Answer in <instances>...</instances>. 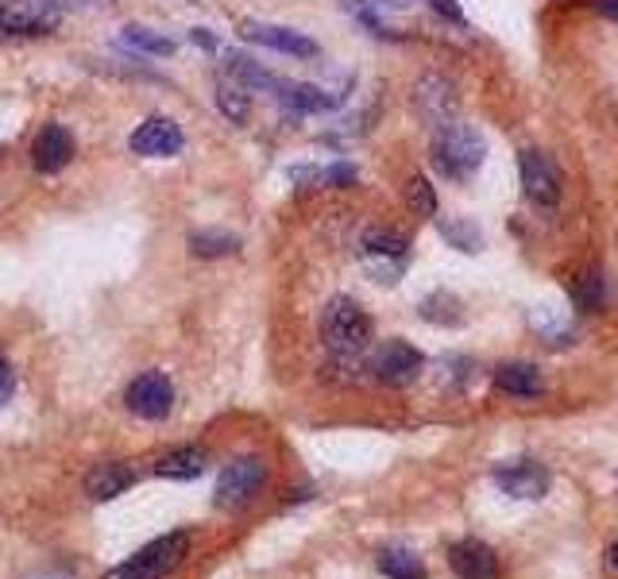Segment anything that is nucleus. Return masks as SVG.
Listing matches in <instances>:
<instances>
[{"mask_svg":"<svg viewBox=\"0 0 618 579\" xmlns=\"http://www.w3.org/2000/svg\"><path fill=\"white\" fill-rule=\"evenodd\" d=\"M483 155H488V144L483 136L472 128V124H444V128L433 131V144H429V159L452 182H468L475 170L483 167Z\"/></svg>","mask_w":618,"mask_h":579,"instance_id":"obj_1","label":"nucleus"},{"mask_svg":"<svg viewBox=\"0 0 618 579\" xmlns=\"http://www.w3.org/2000/svg\"><path fill=\"white\" fill-rule=\"evenodd\" d=\"M321 340L336 356H359L371 340V320L352 297H333L321 313Z\"/></svg>","mask_w":618,"mask_h":579,"instance_id":"obj_2","label":"nucleus"},{"mask_svg":"<svg viewBox=\"0 0 618 579\" xmlns=\"http://www.w3.org/2000/svg\"><path fill=\"white\" fill-rule=\"evenodd\" d=\"M186 552H190V534H167L147 545V549H139L132 560L116 565L105 579H163L182 565Z\"/></svg>","mask_w":618,"mask_h":579,"instance_id":"obj_3","label":"nucleus"},{"mask_svg":"<svg viewBox=\"0 0 618 579\" xmlns=\"http://www.w3.org/2000/svg\"><path fill=\"white\" fill-rule=\"evenodd\" d=\"M457 108H460V93L452 77L421 74L418 82H413V113H418L433 131L457 120Z\"/></svg>","mask_w":618,"mask_h":579,"instance_id":"obj_4","label":"nucleus"},{"mask_svg":"<svg viewBox=\"0 0 618 579\" xmlns=\"http://www.w3.org/2000/svg\"><path fill=\"white\" fill-rule=\"evenodd\" d=\"M263 483H268V464H263L260 456L232 460V464L221 472V480H217V506H224V510H240V506H248L255 495H260Z\"/></svg>","mask_w":618,"mask_h":579,"instance_id":"obj_5","label":"nucleus"},{"mask_svg":"<svg viewBox=\"0 0 618 579\" xmlns=\"http://www.w3.org/2000/svg\"><path fill=\"white\" fill-rule=\"evenodd\" d=\"M371 371H375V379L387 382V387H410V382L426 371V359H421V351L413 348V344L387 340V344H379V351L371 356Z\"/></svg>","mask_w":618,"mask_h":579,"instance_id":"obj_6","label":"nucleus"},{"mask_svg":"<svg viewBox=\"0 0 618 579\" xmlns=\"http://www.w3.org/2000/svg\"><path fill=\"white\" fill-rule=\"evenodd\" d=\"M519 170H522V190H526V198L534 201L537 209L557 206L561 201V170L549 155L530 147V151H522Z\"/></svg>","mask_w":618,"mask_h":579,"instance_id":"obj_7","label":"nucleus"},{"mask_svg":"<svg viewBox=\"0 0 618 579\" xmlns=\"http://www.w3.org/2000/svg\"><path fill=\"white\" fill-rule=\"evenodd\" d=\"M124 402H128V410L136 413V418L159 421V418H167L170 406H175V387H170V379L163 371H144L128 382Z\"/></svg>","mask_w":618,"mask_h":579,"instance_id":"obj_8","label":"nucleus"},{"mask_svg":"<svg viewBox=\"0 0 618 579\" xmlns=\"http://www.w3.org/2000/svg\"><path fill=\"white\" fill-rule=\"evenodd\" d=\"M495 487L511 498H522V503H534V498H545L549 491V472H545L537 460H511V464L495 467Z\"/></svg>","mask_w":618,"mask_h":579,"instance_id":"obj_9","label":"nucleus"},{"mask_svg":"<svg viewBox=\"0 0 618 579\" xmlns=\"http://www.w3.org/2000/svg\"><path fill=\"white\" fill-rule=\"evenodd\" d=\"M240 35L252 39V43H260V46H271V51H279V54H291V59H317V43L294 28L248 20V23H240Z\"/></svg>","mask_w":618,"mask_h":579,"instance_id":"obj_10","label":"nucleus"},{"mask_svg":"<svg viewBox=\"0 0 618 579\" xmlns=\"http://www.w3.org/2000/svg\"><path fill=\"white\" fill-rule=\"evenodd\" d=\"M132 151L144 155V159H170V155L182 151V128L167 116H151L132 131Z\"/></svg>","mask_w":618,"mask_h":579,"instance_id":"obj_11","label":"nucleus"},{"mask_svg":"<svg viewBox=\"0 0 618 579\" xmlns=\"http://www.w3.org/2000/svg\"><path fill=\"white\" fill-rule=\"evenodd\" d=\"M70 159H74V139H70V131L62 128V124H46V128L39 131L35 147H31L35 170L39 175H59Z\"/></svg>","mask_w":618,"mask_h":579,"instance_id":"obj_12","label":"nucleus"},{"mask_svg":"<svg viewBox=\"0 0 618 579\" xmlns=\"http://www.w3.org/2000/svg\"><path fill=\"white\" fill-rule=\"evenodd\" d=\"M449 565L460 579H499V557L483 541H457L449 549Z\"/></svg>","mask_w":618,"mask_h":579,"instance_id":"obj_13","label":"nucleus"},{"mask_svg":"<svg viewBox=\"0 0 618 579\" xmlns=\"http://www.w3.org/2000/svg\"><path fill=\"white\" fill-rule=\"evenodd\" d=\"M132 483H136V472H132L128 464H121V460H113V464H97L85 475V495H90L93 503H113V498L124 495Z\"/></svg>","mask_w":618,"mask_h":579,"instance_id":"obj_14","label":"nucleus"},{"mask_svg":"<svg viewBox=\"0 0 618 579\" xmlns=\"http://www.w3.org/2000/svg\"><path fill=\"white\" fill-rule=\"evenodd\" d=\"M495 387L511 398H537L545 394V375L534 364H503L495 371Z\"/></svg>","mask_w":618,"mask_h":579,"instance_id":"obj_15","label":"nucleus"},{"mask_svg":"<svg viewBox=\"0 0 618 579\" xmlns=\"http://www.w3.org/2000/svg\"><path fill=\"white\" fill-rule=\"evenodd\" d=\"M279 101H283L286 108H294V113H325V108L336 105V97H328L325 90L306 85V82H283L279 85Z\"/></svg>","mask_w":618,"mask_h":579,"instance_id":"obj_16","label":"nucleus"},{"mask_svg":"<svg viewBox=\"0 0 618 579\" xmlns=\"http://www.w3.org/2000/svg\"><path fill=\"white\" fill-rule=\"evenodd\" d=\"M155 472L163 475V480H175V483H186V480H198L201 472H206V452L201 449H178V452H167V456L155 464Z\"/></svg>","mask_w":618,"mask_h":579,"instance_id":"obj_17","label":"nucleus"},{"mask_svg":"<svg viewBox=\"0 0 618 579\" xmlns=\"http://www.w3.org/2000/svg\"><path fill=\"white\" fill-rule=\"evenodd\" d=\"M224 62H229V74L237 77L244 90H275L279 93V77L275 74H268V70L260 66L255 59H248V54H237V51H229L224 54Z\"/></svg>","mask_w":618,"mask_h":579,"instance_id":"obj_18","label":"nucleus"},{"mask_svg":"<svg viewBox=\"0 0 618 579\" xmlns=\"http://www.w3.org/2000/svg\"><path fill=\"white\" fill-rule=\"evenodd\" d=\"M406 252H410V240L390 229H371L364 236V248H359L364 260H406Z\"/></svg>","mask_w":618,"mask_h":579,"instance_id":"obj_19","label":"nucleus"},{"mask_svg":"<svg viewBox=\"0 0 618 579\" xmlns=\"http://www.w3.org/2000/svg\"><path fill=\"white\" fill-rule=\"evenodd\" d=\"M573 302H576V309H580V313L604 309V302H607V278H604V271H599V267L584 271V275L573 283Z\"/></svg>","mask_w":618,"mask_h":579,"instance_id":"obj_20","label":"nucleus"},{"mask_svg":"<svg viewBox=\"0 0 618 579\" xmlns=\"http://www.w3.org/2000/svg\"><path fill=\"white\" fill-rule=\"evenodd\" d=\"M190 252L198 260H224V255H237L240 252V236L232 232H193L190 236Z\"/></svg>","mask_w":618,"mask_h":579,"instance_id":"obj_21","label":"nucleus"},{"mask_svg":"<svg viewBox=\"0 0 618 579\" xmlns=\"http://www.w3.org/2000/svg\"><path fill=\"white\" fill-rule=\"evenodd\" d=\"M418 313L429 320V325H460L464 320V313H460V297H452L449 290H437V294H429L426 302L418 305Z\"/></svg>","mask_w":618,"mask_h":579,"instance_id":"obj_22","label":"nucleus"},{"mask_svg":"<svg viewBox=\"0 0 618 579\" xmlns=\"http://www.w3.org/2000/svg\"><path fill=\"white\" fill-rule=\"evenodd\" d=\"M441 236L449 240L457 252L464 255H475L483 248V232L475 221H468V217H452V221H441Z\"/></svg>","mask_w":618,"mask_h":579,"instance_id":"obj_23","label":"nucleus"},{"mask_svg":"<svg viewBox=\"0 0 618 579\" xmlns=\"http://www.w3.org/2000/svg\"><path fill=\"white\" fill-rule=\"evenodd\" d=\"M121 39L128 46H136V51H144V54H159V59H170V54H175V39H167L163 31L144 28V23H128Z\"/></svg>","mask_w":618,"mask_h":579,"instance_id":"obj_24","label":"nucleus"},{"mask_svg":"<svg viewBox=\"0 0 618 579\" xmlns=\"http://www.w3.org/2000/svg\"><path fill=\"white\" fill-rule=\"evenodd\" d=\"M379 572L387 579H426V565L410 549H387L379 552Z\"/></svg>","mask_w":618,"mask_h":579,"instance_id":"obj_25","label":"nucleus"},{"mask_svg":"<svg viewBox=\"0 0 618 579\" xmlns=\"http://www.w3.org/2000/svg\"><path fill=\"white\" fill-rule=\"evenodd\" d=\"M217 105H221V113L229 116L232 124H244L248 116H252V93L240 82H221L217 85Z\"/></svg>","mask_w":618,"mask_h":579,"instance_id":"obj_26","label":"nucleus"},{"mask_svg":"<svg viewBox=\"0 0 618 579\" xmlns=\"http://www.w3.org/2000/svg\"><path fill=\"white\" fill-rule=\"evenodd\" d=\"M0 28H8V31H46V28H54V15L43 12L39 4L8 8V12H0Z\"/></svg>","mask_w":618,"mask_h":579,"instance_id":"obj_27","label":"nucleus"},{"mask_svg":"<svg viewBox=\"0 0 618 579\" xmlns=\"http://www.w3.org/2000/svg\"><path fill=\"white\" fill-rule=\"evenodd\" d=\"M406 206H410V213H418V217L437 213V193L421 175H413L410 182H406Z\"/></svg>","mask_w":618,"mask_h":579,"instance_id":"obj_28","label":"nucleus"},{"mask_svg":"<svg viewBox=\"0 0 618 579\" xmlns=\"http://www.w3.org/2000/svg\"><path fill=\"white\" fill-rule=\"evenodd\" d=\"M364 267H367V275H371L375 283L395 286L398 278H402V271H406V260H364Z\"/></svg>","mask_w":618,"mask_h":579,"instance_id":"obj_29","label":"nucleus"},{"mask_svg":"<svg viewBox=\"0 0 618 579\" xmlns=\"http://www.w3.org/2000/svg\"><path fill=\"white\" fill-rule=\"evenodd\" d=\"M356 182V167L352 162H333V167L321 170V186H336V190H344V186Z\"/></svg>","mask_w":618,"mask_h":579,"instance_id":"obj_30","label":"nucleus"},{"mask_svg":"<svg viewBox=\"0 0 618 579\" xmlns=\"http://www.w3.org/2000/svg\"><path fill=\"white\" fill-rule=\"evenodd\" d=\"M429 4H433L437 12L444 15V20H452V23H464V12H460V4H457V0H429Z\"/></svg>","mask_w":618,"mask_h":579,"instance_id":"obj_31","label":"nucleus"},{"mask_svg":"<svg viewBox=\"0 0 618 579\" xmlns=\"http://www.w3.org/2000/svg\"><path fill=\"white\" fill-rule=\"evenodd\" d=\"M12 387H15V375H12V367H8L4 359H0V406H4L8 398H12Z\"/></svg>","mask_w":618,"mask_h":579,"instance_id":"obj_32","label":"nucleus"},{"mask_svg":"<svg viewBox=\"0 0 618 579\" xmlns=\"http://www.w3.org/2000/svg\"><path fill=\"white\" fill-rule=\"evenodd\" d=\"M190 39H193V43L201 46V51H217V39L209 35L206 28H193V31H190Z\"/></svg>","mask_w":618,"mask_h":579,"instance_id":"obj_33","label":"nucleus"},{"mask_svg":"<svg viewBox=\"0 0 618 579\" xmlns=\"http://www.w3.org/2000/svg\"><path fill=\"white\" fill-rule=\"evenodd\" d=\"M591 4H596L599 12L607 15V20H615V23H618V0H591Z\"/></svg>","mask_w":618,"mask_h":579,"instance_id":"obj_34","label":"nucleus"},{"mask_svg":"<svg viewBox=\"0 0 618 579\" xmlns=\"http://www.w3.org/2000/svg\"><path fill=\"white\" fill-rule=\"evenodd\" d=\"M611 568H615V572H618V541L611 545Z\"/></svg>","mask_w":618,"mask_h":579,"instance_id":"obj_35","label":"nucleus"}]
</instances>
